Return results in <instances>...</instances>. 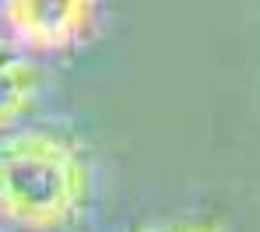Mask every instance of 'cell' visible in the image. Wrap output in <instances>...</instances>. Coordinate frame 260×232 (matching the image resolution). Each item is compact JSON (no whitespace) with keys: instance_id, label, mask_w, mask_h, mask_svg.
Segmentation results:
<instances>
[{"instance_id":"6da1fadb","label":"cell","mask_w":260,"mask_h":232,"mask_svg":"<svg viewBox=\"0 0 260 232\" xmlns=\"http://www.w3.org/2000/svg\"><path fill=\"white\" fill-rule=\"evenodd\" d=\"M95 197L85 144L46 123H18L0 134V229L74 232Z\"/></svg>"},{"instance_id":"7a4b0ae2","label":"cell","mask_w":260,"mask_h":232,"mask_svg":"<svg viewBox=\"0 0 260 232\" xmlns=\"http://www.w3.org/2000/svg\"><path fill=\"white\" fill-rule=\"evenodd\" d=\"M106 25V7L88 0H11L0 4V39L21 56L43 63L91 43Z\"/></svg>"},{"instance_id":"3957f363","label":"cell","mask_w":260,"mask_h":232,"mask_svg":"<svg viewBox=\"0 0 260 232\" xmlns=\"http://www.w3.org/2000/svg\"><path fill=\"white\" fill-rule=\"evenodd\" d=\"M39 88H43L39 63L0 39V134L25 123L28 109L39 98Z\"/></svg>"},{"instance_id":"277c9868","label":"cell","mask_w":260,"mask_h":232,"mask_svg":"<svg viewBox=\"0 0 260 232\" xmlns=\"http://www.w3.org/2000/svg\"><path fill=\"white\" fill-rule=\"evenodd\" d=\"M208 218H155V222H141L127 232H201Z\"/></svg>"},{"instance_id":"5b68a950","label":"cell","mask_w":260,"mask_h":232,"mask_svg":"<svg viewBox=\"0 0 260 232\" xmlns=\"http://www.w3.org/2000/svg\"><path fill=\"white\" fill-rule=\"evenodd\" d=\"M201 232H225V229H221V225H215V222H204V229H201Z\"/></svg>"}]
</instances>
